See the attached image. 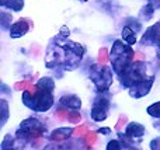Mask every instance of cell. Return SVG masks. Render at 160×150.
I'll list each match as a JSON object with an SVG mask.
<instances>
[{"label": "cell", "mask_w": 160, "mask_h": 150, "mask_svg": "<svg viewBox=\"0 0 160 150\" xmlns=\"http://www.w3.org/2000/svg\"><path fill=\"white\" fill-rule=\"evenodd\" d=\"M133 58H135V53L132 52L129 45H124L121 41L114 42L112 51H111V62L117 73L121 75L127 67H129Z\"/></svg>", "instance_id": "1"}, {"label": "cell", "mask_w": 160, "mask_h": 150, "mask_svg": "<svg viewBox=\"0 0 160 150\" xmlns=\"http://www.w3.org/2000/svg\"><path fill=\"white\" fill-rule=\"evenodd\" d=\"M22 103L27 107L35 109V111H47L51 108V105L53 104V97L51 94V91H44V90L39 89L35 94L27 91L22 94Z\"/></svg>", "instance_id": "2"}, {"label": "cell", "mask_w": 160, "mask_h": 150, "mask_svg": "<svg viewBox=\"0 0 160 150\" xmlns=\"http://www.w3.org/2000/svg\"><path fill=\"white\" fill-rule=\"evenodd\" d=\"M91 80L94 81V84L97 86V89L101 91V90H107L108 87L112 83V75H111V70L108 66H98V65H94L91 67Z\"/></svg>", "instance_id": "3"}, {"label": "cell", "mask_w": 160, "mask_h": 150, "mask_svg": "<svg viewBox=\"0 0 160 150\" xmlns=\"http://www.w3.org/2000/svg\"><path fill=\"white\" fill-rule=\"evenodd\" d=\"M142 69H143V65H142L141 62L131 65L129 67H127V69L121 73V83L127 87H132V86H135V84H138L139 81L145 80L146 77H145L143 73H142Z\"/></svg>", "instance_id": "4"}, {"label": "cell", "mask_w": 160, "mask_h": 150, "mask_svg": "<svg viewBox=\"0 0 160 150\" xmlns=\"http://www.w3.org/2000/svg\"><path fill=\"white\" fill-rule=\"evenodd\" d=\"M142 44L145 45H158L159 46V55H160V24H155L146 31L142 36Z\"/></svg>", "instance_id": "5"}, {"label": "cell", "mask_w": 160, "mask_h": 150, "mask_svg": "<svg viewBox=\"0 0 160 150\" xmlns=\"http://www.w3.org/2000/svg\"><path fill=\"white\" fill-rule=\"evenodd\" d=\"M107 108L108 101L105 98H98L91 109V118L94 121H104L107 118Z\"/></svg>", "instance_id": "6"}, {"label": "cell", "mask_w": 160, "mask_h": 150, "mask_svg": "<svg viewBox=\"0 0 160 150\" xmlns=\"http://www.w3.org/2000/svg\"><path fill=\"white\" fill-rule=\"evenodd\" d=\"M152 84H153V77L148 79V81H146V79H145V80L139 81L138 84H135V86L131 87L129 94L132 95V97H135V98L143 97V95H146L150 91V87H152Z\"/></svg>", "instance_id": "7"}, {"label": "cell", "mask_w": 160, "mask_h": 150, "mask_svg": "<svg viewBox=\"0 0 160 150\" xmlns=\"http://www.w3.org/2000/svg\"><path fill=\"white\" fill-rule=\"evenodd\" d=\"M27 31H28V22L21 18L20 21H17L16 24L11 25L10 35H11V38H20V36H22Z\"/></svg>", "instance_id": "8"}, {"label": "cell", "mask_w": 160, "mask_h": 150, "mask_svg": "<svg viewBox=\"0 0 160 150\" xmlns=\"http://www.w3.org/2000/svg\"><path fill=\"white\" fill-rule=\"evenodd\" d=\"M21 129L25 132H44L45 126H42L37 119H27L21 123Z\"/></svg>", "instance_id": "9"}, {"label": "cell", "mask_w": 160, "mask_h": 150, "mask_svg": "<svg viewBox=\"0 0 160 150\" xmlns=\"http://www.w3.org/2000/svg\"><path fill=\"white\" fill-rule=\"evenodd\" d=\"M145 133V128L138 122H132L127 128V136L131 138H141Z\"/></svg>", "instance_id": "10"}, {"label": "cell", "mask_w": 160, "mask_h": 150, "mask_svg": "<svg viewBox=\"0 0 160 150\" xmlns=\"http://www.w3.org/2000/svg\"><path fill=\"white\" fill-rule=\"evenodd\" d=\"M72 133H73V129H70V128H59V129H56V131L52 132V135H51V139L59 142V140L68 139V138H69Z\"/></svg>", "instance_id": "11"}, {"label": "cell", "mask_w": 160, "mask_h": 150, "mask_svg": "<svg viewBox=\"0 0 160 150\" xmlns=\"http://www.w3.org/2000/svg\"><path fill=\"white\" fill-rule=\"evenodd\" d=\"M61 104L65 107H69V108H75L78 109L80 108V105H82V101L79 100L78 97H75V95H65V97L61 98Z\"/></svg>", "instance_id": "12"}, {"label": "cell", "mask_w": 160, "mask_h": 150, "mask_svg": "<svg viewBox=\"0 0 160 150\" xmlns=\"http://www.w3.org/2000/svg\"><path fill=\"white\" fill-rule=\"evenodd\" d=\"M37 86H38V89L44 90V91H52L53 87H55V83H53V80L51 77H42Z\"/></svg>", "instance_id": "13"}, {"label": "cell", "mask_w": 160, "mask_h": 150, "mask_svg": "<svg viewBox=\"0 0 160 150\" xmlns=\"http://www.w3.org/2000/svg\"><path fill=\"white\" fill-rule=\"evenodd\" d=\"M122 38H124V41L128 42L129 45H132V44H135V42H136L135 32H133L129 27H125L124 30H122Z\"/></svg>", "instance_id": "14"}, {"label": "cell", "mask_w": 160, "mask_h": 150, "mask_svg": "<svg viewBox=\"0 0 160 150\" xmlns=\"http://www.w3.org/2000/svg\"><path fill=\"white\" fill-rule=\"evenodd\" d=\"M6 7L11 8L14 11H20L22 7H24V0H8L6 3Z\"/></svg>", "instance_id": "15"}, {"label": "cell", "mask_w": 160, "mask_h": 150, "mask_svg": "<svg viewBox=\"0 0 160 150\" xmlns=\"http://www.w3.org/2000/svg\"><path fill=\"white\" fill-rule=\"evenodd\" d=\"M148 114L152 115V117H158L160 118V101L156 104H152V105L148 108Z\"/></svg>", "instance_id": "16"}, {"label": "cell", "mask_w": 160, "mask_h": 150, "mask_svg": "<svg viewBox=\"0 0 160 150\" xmlns=\"http://www.w3.org/2000/svg\"><path fill=\"white\" fill-rule=\"evenodd\" d=\"M108 62V51L105 48H101L98 52V63L105 65Z\"/></svg>", "instance_id": "17"}, {"label": "cell", "mask_w": 160, "mask_h": 150, "mask_svg": "<svg viewBox=\"0 0 160 150\" xmlns=\"http://www.w3.org/2000/svg\"><path fill=\"white\" fill-rule=\"evenodd\" d=\"M68 119H69V122H72V123H78L82 121V115H80L78 111H70L69 115H68Z\"/></svg>", "instance_id": "18"}, {"label": "cell", "mask_w": 160, "mask_h": 150, "mask_svg": "<svg viewBox=\"0 0 160 150\" xmlns=\"http://www.w3.org/2000/svg\"><path fill=\"white\" fill-rule=\"evenodd\" d=\"M96 140H97V133L96 132H90V133L87 132V135H86V143L91 146V145L96 143Z\"/></svg>", "instance_id": "19"}, {"label": "cell", "mask_w": 160, "mask_h": 150, "mask_svg": "<svg viewBox=\"0 0 160 150\" xmlns=\"http://www.w3.org/2000/svg\"><path fill=\"white\" fill-rule=\"evenodd\" d=\"M87 133V126L86 125H80L79 128H76L75 131H73V135H76V136H79V135H84Z\"/></svg>", "instance_id": "20"}, {"label": "cell", "mask_w": 160, "mask_h": 150, "mask_svg": "<svg viewBox=\"0 0 160 150\" xmlns=\"http://www.w3.org/2000/svg\"><path fill=\"white\" fill-rule=\"evenodd\" d=\"M56 115H58V118H61V119H65V118H68L69 112H68L66 108H59L58 111H56Z\"/></svg>", "instance_id": "21"}, {"label": "cell", "mask_w": 160, "mask_h": 150, "mask_svg": "<svg viewBox=\"0 0 160 150\" xmlns=\"http://www.w3.org/2000/svg\"><path fill=\"white\" fill-rule=\"evenodd\" d=\"M2 108H3V119H2V122L4 123L6 119H7V115H8V112H7V103H6L4 100L2 101Z\"/></svg>", "instance_id": "22"}, {"label": "cell", "mask_w": 160, "mask_h": 150, "mask_svg": "<svg viewBox=\"0 0 160 150\" xmlns=\"http://www.w3.org/2000/svg\"><path fill=\"white\" fill-rule=\"evenodd\" d=\"M107 149H108V150H111V149H124V146H121V143L117 142V140H112V142L108 143Z\"/></svg>", "instance_id": "23"}, {"label": "cell", "mask_w": 160, "mask_h": 150, "mask_svg": "<svg viewBox=\"0 0 160 150\" xmlns=\"http://www.w3.org/2000/svg\"><path fill=\"white\" fill-rule=\"evenodd\" d=\"M27 86H28L27 81H18V83L14 84V89L18 90V91H21V90H27Z\"/></svg>", "instance_id": "24"}, {"label": "cell", "mask_w": 160, "mask_h": 150, "mask_svg": "<svg viewBox=\"0 0 160 150\" xmlns=\"http://www.w3.org/2000/svg\"><path fill=\"white\" fill-rule=\"evenodd\" d=\"M2 20H3V27H7V25H8V21H7V20H11V17L7 16L6 13H3V14H2Z\"/></svg>", "instance_id": "25"}, {"label": "cell", "mask_w": 160, "mask_h": 150, "mask_svg": "<svg viewBox=\"0 0 160 150\" xmlns=\"http://www.w3.org/2000/svg\"><path fill=\"white\" fill-rule=\"evenodd\" d=\"M125 121H127V117H121V118H119V122L117 123V126H115V128H117V129H119V128H121V125H122V123H125Z\"/></svg>", "instance_id": "26"}, {"label": "cell", "mask_w": 160, "mask_h": 150, "mask_svg": "<svg viewBox=\"0 0 160 150\" xmlns=\"http://www.w3.org/2000/svg\"><path fill=\"white\" fill-rule=\"evenodd\" d=\"M100 133H104V135H108V133H110V132H111V129L110 128H102V129H100Z\"/></svg>", "instance_id": "27"}, {"label": "cell", "mask_w": 160, "mask_h": 150, "mask_svg": "<svg viewBox=\"0 0 160 150\" xmlns=\"http://www.w3.org/2000/svg\"><path fill=\"white\" fill-rule=\"evenodd\" d=\"M135 59H138V60H141V59H143V53H141V52H136V53H135Z\"/></svg>", "instance_id": "28"}, {"label": "cell", "mask_w": 160, "mask_h": 150, "mask_svg": "<svg viewBox=\"0 0 160 150\" xmlns=\"http://www.w3.org/2000/svg\"><path fill=\"white\" fill-rule=\"evenodd\" d=\"M82 2H86V0H82Z\"/></svg>", "instance_id": "29"}]
</instances>
